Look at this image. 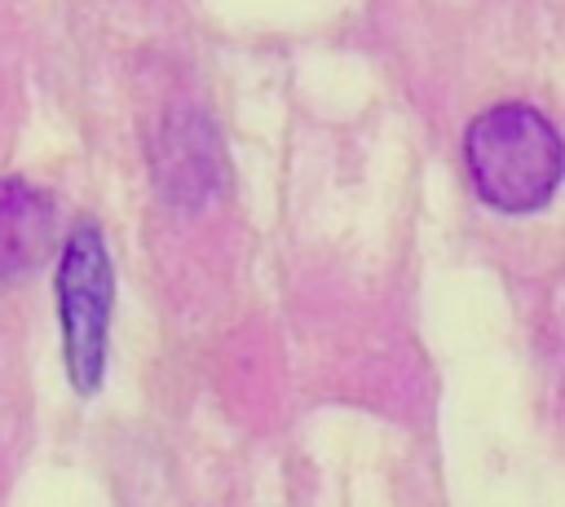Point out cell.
Here are the masks:
<instances>
[{
  "instance_id": "obj_1",
  "label": "cell",
  "mask_w": 565,
  "mask_h": 507,
  "mask_svg": "<svg viewBox=\"0 0 565 507\" xmlns=\"http://www.w3.org/2000/svg\"><path fill=\"white\" fill-rule=\"evenodd\" d=\"M463 159L481 203L512 216L547 207L565 168L556 128L547 123V115H539L525 101H503L481 110L468 123Z\"/></svg>"
},
{
  "instance_id": "obj_2",
  "label": "cell",
  "mask_w": 565,
  "mask_h": 507,
  "mask_svg": "<svg viewBox=\"0 0 565 507\" xmlns=\"http://www.w3.org/2000/svg\"><path fill=\"white\" fill-rule=\"evenodd\" d=\"M110 300H115V269L106 238L93 220L71 225L62 256H57V317H62V353L75 392H97L106 375L110 348Z\"/></svg>"
},
{
  "instance_id": "obj_3",
  "label": "cell",
  "mask_w": 565,
  "mask_h": 507,
  "mask_svg": "<svg viewBox=\"0 0 565 507\" xmlns=\"http://www.w3.org/2000/svg\"><path fill=\"white\" fill-rule=\"evenodd\" d=\"M57 242V207L44 190L0 176V282L35 273Z\"/></svg>"
}]
</instances>
